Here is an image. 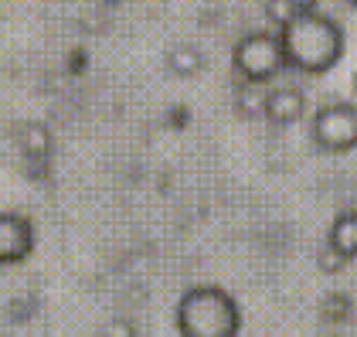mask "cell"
<instances>
[{
  "mask_svg": "<svg viewBox=\"0 0 357 337\" xmlns=\"http://www.w3.org/2000/svg\"><path fill=\"white\" fill-rule=\"evenodd\" d=\"M231 68L242 82L252 85H266L279 79L286 68L279 31H252L245 38H238V45L231 48Z\"/></svg>",
  "mask_w": 357,
  "mask_h": 337,
  "instance_id": "3",
  "label": "cell"
},
{
  "mask_svg": "<svg viewBox=\"0 0 357 337\" xmlns=\"http://www.w3.org/2000/svg\"><path fill=\"white\" fill-rule=\"evenodd\" d=\"M21 147H24V153L34 157V160L48 157V150H52V133H48V126H41V123H28V126H24V133H21Z\"/></svg>",
  "mask_w": 357,
  "mask_h": 337,
  "instance_id": "9",
  "label": "cell"
},
{
  "mask_svg": "<svg viewBox=\"0 0 357 337\" xmlns=\"http://www.w3.org/2000/svg\"><path fill=\"white\" fill-rule=\"evenodd\" d=\"M313 140L320 150L344 153L357 147V106L351 103H327L313 116Z\"/></svg>",
  "mask_w": 357,
  "mask_h": 337,
  "instance_id": "4",
  "label": "cell"
},
{
  "mask_svg": "<svg viewBox=\"0 0 357 337\" xmlns=\"http://www.w3.org/2000/svg\"><path fill=\"white\" fill-rule=\"evenodd\" d=\"M347 3H351V7H354V10H357V0H347Z\"/></svg>",
  "mask_w": 357,
  "mask_h": 337,
  "instance_id": "15",
  "label": "cell"
},
{
  "mask_svg": "<svg viewBox=\"0 0 357 337\" xmlns=\"http://www.w3.org/2000/svg\"><path fill=\"white\" fill-rule=\"evenodd\" d=\"M296 7H300V10H310V7H317V0H296Z\"/></svg>",
  "mask_w": 357,
  "mask_h": 337,
  "instance_id": "14",
  "label": "cell"
},
{
  "mask_svg": "<svg viewBox=\"0 0 357 337\" xmlns=\"http://www.w3.org/2000/svg\"><path fill=\"white\" fill-rule=\"evenodd\" d=\"M351 259L347 255H340L330 242L320 246V253H317V266H320V273H330V276H337V273H344V266H347Z\"/></svg>",
  "mask_w": 357,
  "mask_h": 337,
  "instance_id": "12",
  "label": "cell"
},
{
  "mask_svg": "<svg viewBox=\"0 0 357 337\" xmlns=\"http://www.w3.org/2000/svg\"><path fill=\"white\" fill-rule=\"evenodd\" d=\"M204 68V55L197 45H174L167 48V72L177 79H194Z\"/></svg>",
  "mask_w": 357,
  "mask_h": 337,
  "instance_id": "8",
  "label": "cell"
},
{
  "mask_svg": "<svg viewBox=\"0 0 357 337\" xmlns=\"http://www.w3.org/2000/svg\"><path fill=\"white\" fill-rule=\"evenodd\" d=\"M235 106L242 116H262V106H266V96L259 92V85L252 82H242L238 92H235Z\"/></svg>",
  "mask_w": 357,
  "mask_h": 337,
  "instance_id": "11",
  "label": "cell"
},
{
  "mask_svg": "<svg viewBox=\"0 0 357 337\" xmlns=\"http://www.w3.org/2000/svg\"><path fill=\"white\" fill-rule=\"evenodd\" d=\"M102 337H137V327L130 320H112V324H106Z\"/></svg>",
  "mask_w": 357,
  "mask_h": 337,
  "instance_id": "13",
  "label": "cell"
},
{
  "mask_svg": "<svg viewBox=\"0 0 357 337\" xmlns=\"http://www.w3.org/2000/svg\"><path fill=\"white\" fill-rule=\"evenodd\" d=\"M327 242L347 259H357V211H344L337 215L327 232Z\"/></svg>",
  "mask_w": 357,
  "mask_h": 337,
  "instance_id": "7",
  "label": "cell"
},
{
  "mask_svg": "<svg viewBox=\"0 0 357 337\" xmlns=\"http://www.w3.org/2000/svg\"><path fill=\"white\" fill-rule=\"evenodd\" d=\"M303 112H306V96L293 85H279L273 92H266V106H262V116L273 123V126H293L300 123Z\"/></svg>",
  "mask_w": 357,
  "mask_h": 337,
  "instance_id": "6",
  "label": "cell"
},
{
  "mask_svg": "<svg viewBox=\"0 0 357 337\" xmlns=\"http://www.w3.org/2000/svg\"><path fill=\"white\" fill-rule=\"evenodd\" d=\"M34 253V225L28 215L0 211V266H17Z\"/></svg>",
  "mask_w": 357,
  "mask_h": 337,
  "instance_id": "5",
  "label": "cell"
},
{
  "mask_svg": "<svg viewBox=\"0 0 357 337\" xmlns=\"http://www.w3.org/2000/svg\"><path fill=\"white\" fill-rule=\"evenodd\" d=\"M279 41L286 68H296L303 75H324L344 58V28L317 7L300 10L289 24H282Z\"/></svg>",
  "mask_w": 357,
  "mask_h": 337,
  "instance_id": "1",
  "label": "cell"
},
{
  "mask_svg": "<svg viewBox=\"0 0 357 337\" xmlns=\"http://www.w3.org/2000/svg\"><path fill=\"white\" fill-rule=\"evenodd\" d=\"M354 89H357V75H354Z\"/></svg>",
  "mask_w": 357,
  "mask_h": 337,
  "instance_id": "16",
  "label": "cell"
},
{
  "mask_svg": "<svg viewBox=\"0 0 357 337\" xmlns=\"http://www.w3.org/2000/svg\"><path fill=\"white\" fill-rule=\"evenodd\" d=\"M262 14H266V21L279 31L282 24H289V21L300 14V7H296V0H262Z\"/></svg>",
  "mask_w": 357,
  "mask_h": 337,
  "instance_id": "10",
  "label": "cell"
},
{
  "mask_svg": "<svg viewBox=\"0 0 357 337\" xmlns=\"http://www.w3.org/2000/svg\"><path fill=\"white\" fill-rule=\"evenodd\" d=\"M174 327L181 337H238L242 310L221 286H191L177 300Z\"/></svg>",
  "mask_w": 357,
  "mask_h": 337,
  "instance_id": "2",
  "label": "cell"
}]
</instances>
